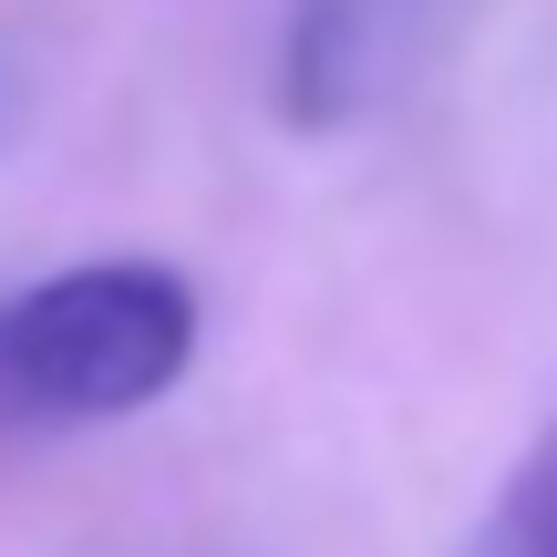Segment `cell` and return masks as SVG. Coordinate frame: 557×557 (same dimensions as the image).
<instances>
[{
  "label": "cell",
  "instance_id": "3",
  "mask_svg": "<svg viewBox=\"0 0 557 557\" xmlns=\"http://www.w3.org/2000/svg\"><path fill=\"white\" fill-rule=\"evenodd\" d=\"M465 557H557V413L527 444V465L506 475V496L485 506V527L465 537Z\"/></svg>",
  "mask_w": 557,
  "mask_h": 557
},
{
  "label": "cell",
  "instance_id": "2",
  "mask_svg": "<svg viewBox=\"0 0 557 557\" xmlns=\"http://www.w3.org/2000/svg\"><path fill=\"white\" fill-rule=\"evenodd\" d=\"M423 0H289V41H278V114L299 135L351 124L413 52Z\"/></svg>",
  "mask_w": 557,
  "mask_h": 557
},
{
  "label": "cell",
  "instance_id": "1",
  "mask_svg": "<svg viewBox=\"0 0 557 557\" xmlns=\"http://www.w3.org/2000/svg\"><path fill=\"white\" fill-rule=\"evenodd\" d=\"M197 361V289L165 259H83L0 299V434H73L165 403Z\"/></svg>",
  "mask_w": 557,
  "mask_h": 557
}]
</instances>
